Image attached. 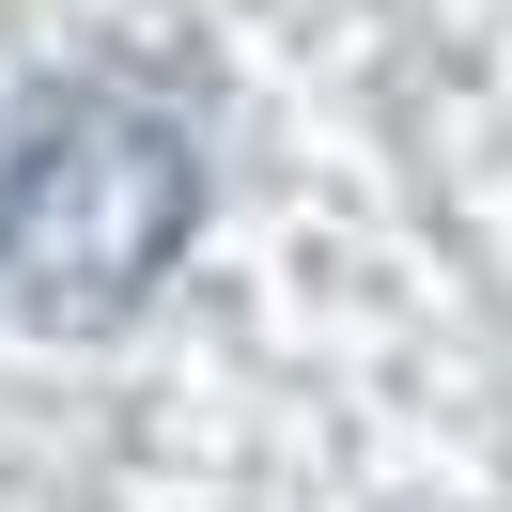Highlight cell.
<instances>
[{"label":"cell","mask_w":512,"mask_h":512,"mask_svg":"<svg viewBox=\"0 0 512 512\" xmlns=\"http://www.w3.org/2000/svg\"><path fill=\"white\" fill-rule=\"evenodd\" d=\"M202 233V156L156 94L63 78L0 125V295L32 326H125Z\"/></svg>","instance_id":"cell-1"}]
</instances>
